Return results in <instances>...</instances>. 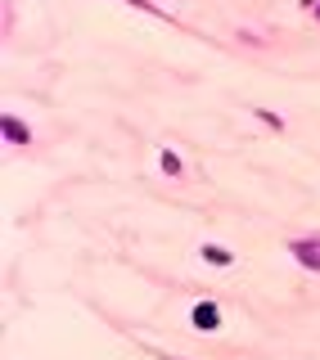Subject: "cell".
<instances>
[{
  "mask_svg": "<svg viewBox=\"0 0 320 360\" xmlns=\"http://www.w3.org/2000/svg\"><path fill=\"white\" fill-rule=\"evenodd\" d=\"M294 257H298V266L320 270V239H298L294 243Z\"/></svg>",
  "mask_w": 320,
  "mask_h": 360,
  "instance_id": "6da1fadb",
  "label": "cell"
},
{
  "mask_svg": "<svg viewBox=\"0 0 320 360\" xmlns=\"http://www.w3.org/2000/svg\"><path fill=\"white\" fill-rule=\"evenodd\" d=\"M203 257H208V261H212V266H230V261H234V257H230V252H225V248H221V243H208V248H203Z\"/></svg>",
  "mask_w": 320,
  "mask_h": 360,
  "instance_id": "277c9868",
  "label": "cell"
},
{
  "mask_svg": "<svg viewBox=\"0 0 320 360\" xmlns=\"http://www.w3.org/2000/svg\"><path fill=\"white\" fill-rule=\"evenodd\" d=\"M163 172H167V176H181V158H176V154H163Z\"/></svg>",
  "mask_w": 320,
  "mask_h": 360,
  "instance_id": "5b68a950",
  "label": "cell"
},
{
  "mask_svg": "<svg viewBox=\"0 0 320 360\" xmlns=\"http://www.w3.org/2000/svg\"><path fill=\"white\" fill-rule=\"evenodd\" d=\"M5 140H14V145H32V131H27L18 117H5Z\"/></svg>",
  "mask_w": 320,
  "mask_h": 360,
  "instance_id": "3957f363",
  "label": "cell"
},
{
  "mask_svg": "<svg viewBox=\"0 0 320 360\" xmlns=\"http://www.w3.org/2000/svg\"><path fill=\"white\" fill-rule=\"evenodd\" d=\"M194 329H203V334L221 329V311H216L212 302H199V306H194Z\"/></svg>",
  "mask_w": 320,
  "mask_h": 360,
  "instance_id": "7a4b0ae2",
  "label": "cell"
},
{
  "mask_svg": "<svg viewBox=\"0 0 320 360\" xmlns=\"http://www.w3.org/2000/svg\"><path fill=\"white\" fill-rule=\"evenodd\" d=\"M316 18H320V0H316Z\"/></svg>",
  "mask_w": 320,
  "mask_h": 360,
  "instance_id": "8992f818",
  "label": "cell"
}]
</instances>
